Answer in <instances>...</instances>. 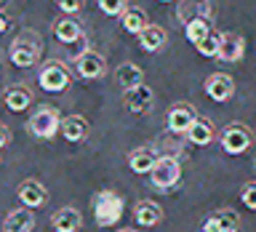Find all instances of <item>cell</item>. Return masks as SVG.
I'll list each match as a JSON object with an SVG mask.
<instances>
[{"instance_id":"obj_4","label":"cell","mask_w":256,"mask_h":232,"mask_svg":"<svg viewBox=\"0 0 256 232\" xmlns=\"http://www.w3.org/2000/svg\"><path fill=\"white\" fill-rule=\"evenodd\" d=\"M62 131V115L56 107H38L30 118V134L38 139H54Z\"/></svg>"},{"instance_id":"obj_30","label":"cell","mask_w":256,"mask_h":232,"mask_svg":"<svg viewBox=\"0 0 256 232\" xmlns=\"http://www.w3.org/2000/svg\"><path fill=\"white\" fill-rule=\"evenodd\" d=\"M56 6H59L64 14H80L86 6V0H56Z\"/></svg>"},{"instance_id":"obj_20","label":"cell","mask_w":256,"mask_h":232,"mask_svg":"<svg viewBox=\"0 0 256 232\" xmlns=\"http://www.w3.org/2000/svg\"><path fill=\"white\" fill-rule=\"evenodd\" d=\"M166 30L160 27V24H147L144 27V32L139 35V46L144 48V51H150V54H155V51H160V48L166 46Z\"/></svg>"},{"instance_id":"obj_26","label":"cell","mask_w":256,"mask_h":232,"mask_svg":"<svg viewBox=\"0 0 256 232\" xmlns=\"http://www.w3.org/2000/svg\"><path fill=\"white\" fill-rule=\"evenodd\" d=\"M219 46H222V32H216V30H211L208 35H203L195 43V48H198V54H203V56H214L219 54Z\"/></svg>"},{"instance_id":"obj_7","label":"cell","mask_w":256,"mask_h":232,"mask_svg":"<svg viewBox=\"0 0 256 232\" xmlns=\"http://www.w3.org/2000/svg\"><path fill=\"white\" fill-rule=\"evenodd\" d=\"M203 91L211 96L214 102H230L232 96H235V80H232L227 72H214V75H208L206 78V83H203Z\"/></svg>"},{"instance_id":"obj_24","label":"cell","mask_w":256,"mask_h":232,"mask_svg":"<svg viewBox=\"0 0 256 232\" xmlns=\"http://www.w3.org/2000/svg\"><path fill=\"white\" fill-rule=\"evenodd\" d=\"M187 139L195 144V147H206V144L214 142V126L203 118H195V123H192V128L187 131Z\"/></svg>"},{"instance_id":"obj_9","label":"cell","mask_w":256,"mask_h":232,"mask_svg":"<svg viewBox=\"0 0 256 232\" xmlns=\"http://www.w3.org/2000/svg\"><path fill=\"white\" fill-rule=\"evenodd\" d=\"M195 118H198L195 107L187 102H179L168 110V128H171L174 134H187L192 128V123H195Z\"/></svg>"},{"instance_id":"obj_19","label":"cell","mask_w":256,"mask_h":232,"mask_svg":"<svg viewBox=\"0 0 256 232\" xmlns=\"http://www.w3.org/2000/svg\"><path fill=\"white\" fill-rule=\"evenodd\" d=\"M155 160H158V155L152 147H139L128 155V168H131L134 174H150L152 166H155Z\"/></svg>"},{"instance_id":"obj_27","label":"cell","mask_w":256,"mask_h":232,"mask_svg":"<svg viewBox=\"0 0 256 232\" xmlns=\"http://www.w3.org/2000/svg\"><path fill=\"white\" fill-rule=\"evenodd\" d=\"M99 3V8H102V14H107V16H120L126 11V0H96Z\"/></svg>"},{"instance_id":"obj_22","label":"cell","mask_w":256,"mask_h":232,"mask_svg":"<svg viewBox=\"0 0 256 232\" xmlns=\"http://www.w3.org/2000/svg\"><path fill=\"white\" fill-rule=\"evenodd\" d=\"M3 99H6V107L11 112H24L32 104V91L27 86H11Z\"/></svg>"},{"instance_id":"obj_18","label":"cell","mask_w":256,"mask_h":232,"mask_svg":"<svg viewBox=\"0 0 256 232\" xmlns=\"http://www.w3.org/2000/svg\"><path fill=\"white\" fill-rule=\"evenodd\" d=\"M120 24H123L126 32H131V35H142L144 27H147V14H144V8L139 6H128L123 14H120Z\"/></svg>"},{"instance_id":"obj_23","label":"cell","mask_w":256,"mask_h":232,"mask_svg":"<svg viewBox=\"0 0 256 232\" xmlns=\"http://www.w3.org/2000/svg\"><path fill=\"white\" fill-rule=\"evenodd\" d=\"M62 134L67 142H83L88 136V123L83 115H67L62 120Z\"/></svg>"},{"instance_id":"obj_12","label":"cell","mask_w":256,"mask_h":232,"mask_svg":"<svg viewBox=\"0 0 256 232\" xmlns=\"http://www.w3.org/2000/svg\"><path fill=\"white\" fill-rule=\"evenodd\" d=\"M243 51H246V40L243 38L235 35V32H222V46H219L216 59L235 64V62L243 59Z\"/></svg>"},{"instance_id":"obj_11","label":"cell","mask_w":256,"mask_h":232,"mask_svg":"<svg viewBox=\"0 0 256 232\" xmlns=\"http://www.w3.org/2000/svg\"><path fill=\"white\" fill-rule=\"evenodd\" d=\"M75 67H78V75L80 78H86V80H99L104 75V70H107V64H104V56L102 54H96V51H88L80 56V59L75 62Z\"/></svg>"},{"instance_id":"obj_10","label":"cell","mask_w":256,"mask_h":232,"mask_svg":"<svg viewBox=\"0 0 256 232\" xmlns=\"http://www.w3.org/2000/svg\"><path fill=\"white\" fill-rule=\"evenodd\" d=\"M16 195H19L22 206H27V208H40L48 203V190L38 179H24L19 184V190H16Z\"/></svg>"},{"instance_id":"obj_29","label":"cell","mask_w":256,"mask_h":232,"mask_svg":"<svg viewBox=\"0 0 256 232\" xmlns=\"http://www.w3.org/2000/svg\"><path fill=\"white\" fill-rule=\"evenodd\" d=\"M86 51H88V40H86V35H83L80 40H75V43H70V46H67V59L78 62Z\"/></svg>"},{"instance_id":"obj_33","label":"cell","mask_w":256,"mask_h":232,"mask_svg":"<svg viewBox=\"0 0 256 232\" xmlns=\"http://www.w3.org/2000/svg\"><path fill=\"white\" fill-rule=\"evenodd\" d=\"M120 232H136V230H120Z\"/></svg>"},{"instance_id":"obj_25","label":"cell","mask_w":256,"mask_h":232,"mask_svg":"<svg viewBox=\"0 0 256 232\" xmlns=\"http://www.w3.org/2000/svg\"><path fill=\"white\" fill-rule=\"evenodd\" d=\"M208 32H211V19H206V16H192L190 22H184V38H187L192 46H195L203 35H208Z\"/></svg>"},{"instance_id":"obj_5","label":"cell","mask_w":256,"mask_h":232,"mask_svg":"<svg viewBox=\"0 0 256 232\" xmlns=\"http://www.w3.org/2000/svg\"><path fill=\"white\" fill-rule=\"evenodd\" d=\"M70 70L64 67L62 62H46L43 64V70H40V75H38V83L43 91L48 94H62V91H67L70 88Z\"/></svg>"},{"instance_id":"obj_1","label":"cell","mask_w":256,"mask_h":232,"mask_svg":"<svg viewBox=\"0 0 256 232\" xmlns=\"http://www.w3.org/2000/svg\"><path fill=\"white\" fill-rule=\"evenodd\" d=\"M8 56H11V62L16 67H32V64H38L43 59V38L35 30H22L14 38Z\"/></svg>"},{"instance_id":"obj_2","label":"cell","mask_w":256,"mask_h":232,"mask_svg":"<svg viewBox=\"0 0 256 232\" xmlns=\"http://www.w3.org/2000/svg\"><path fill=\"white\" fill-rule=\"evenodd\" d=\"M126 214V203L115 190H102L94 195V219L99 227H115Z\"/></svg>"},{"instance_id":"obj_16","label":"cell","mask_w":256,"mask_h":232,"mask_svg":"<svg viewBox=\"0 0 256 232\" xmlns=\"http://www.w3.org/2000/svg\"><path fill=\"white\" fill-rule=\"evenodd\" d=\"M54 35L59 43L70 46V43H75V40L83 38V24H80L75 16H64V19H59L54 24Z\"/></svg>"},{"instance_id":"obj_13","label":"cell","mask_w":256,"mask_h":232,"mask_svg":"<svg viewBox=\"0 0 256 232\" xmlns=\"http://www.w3.org/2000/svg\"><path fill=\"white\" fill-rule=\"evenodd\" d=\"M126 110L134 112V115H142V112H147L152 107V88L150 86H136V88H128L126 91Z\"/></svg>"},{"instance_id":"obj_28","label":"cell","mask_w":256,"mask_h":232,"mask_svg":"<svg viewBox=\"0 0 256 232\" xmlns=\"http://www.w3.org/2000/svg\"><path fill=\"white\" fill-rule=\"evenodd\" d=\"M240 200H243V206H246V208L256 211V182L243 184V190H240Z\"/></svg>"},{"instance_id":"obj_3","label":"cell","mask_w":256,"mask_h":232,"mask_svg":"<svg viewBox=\"0 0 256 232\" xmlns=\"http://www.w3.org/2000/svg\"><path fill=\"white\" fill-rule=\"evenodd\" d=\"M179 179H182V166L174 155H163V158L155 160V166H152V171H150V182L155 190L168 192L179 184Z\"/></svg>"},{"instance_id":"obj_32","label":"cell","mask_w":256,"mask_h":232,"mask_svg":"<svg viewBox=\"0 0 256 232\" xmlns=\"http://www.w3.org/2000/svg\"><path fill=\"white\" fill-rule=\"evenodd\" d=\"M8 24H11V22H8V16H6V14H0V35H3V32L8 30Z\"/></svg>"},{"instance_id":"obj_31","label":"cell","mask_w":256,"mask_h":232,"mask_svg":"<svg viewBox=\"0 0 256 232\" xmlns=\"http://www.w3.org/2000/svg\"><path fill=\"white\" fill-rule=\"evenodd\" d=\"M8 142H11V131H8V128H6L3 123H0V150H3Z\"/></svg>"},{"instance_id":"obj_15","label":"cell","mask_w":256,"mask_h":232,"mask_svg":"<svg viewBox=\"0 0 256 232\" xmlns=\"http://www.w3.org/2000/svg\"><path fill=\"white\" fill-rule=\"evenodd\" d=\"M80 224H83V216H80L78 208H70V206L59 208V211L51 216V227L56 232H78Z\"/></svg>"},{"instance_id":"obj_17","label":"cell","mask_w":256,"mask_h":232,"mask_svg":"<svg viewBox=\"0 0 256 232\" xmlns=\"http://www.w3.org/2000/svg\"><path fill=\"white\" fill-rule=\"evenodd\" d=\"M35 227V216H32V208H16L6 216L3 222V232H32Z\"/></svg>"},{"instance_id":"obj_34","label":"cell","mask_w":256,"mask_h":232,"mask_svg":"<svg viewBox=\"0 0 256 232\" xmlns=\"http://www.w3.org/2000/svg\"><path fill=\"white\" fill-rule=\"evenodd\" d=\"M160 3H171V0H160Z\"/></svg>"},{"instance_id":"obj_6","label":"cell","mask_w":256,"mask_h":232,"mask_svg":"<svg viewBox=\"0 0 256 232\" xmlns=\"http://www.w3.org/2000/svg\"><path fill=\"white\" fill-rule=\"evenodd\" d=\"M219 142H222V150L227 152V155H243V152L251 147L254 134H251V128L243 126V123H232V126L224 128Z\"/></svg>"},{"instance_id":"obj_21","label":"cell","mask_w":256,"mask_h":232,"mask_svg":"<svg viewBox=\"0 0 256 232\" xmlns=\"http://www.w3.org/2000/svg\"><path fill=\"white\" fill-rule=\"evenodd\" d=\"M115 78H118V83L123 86V91H128V88H136V86L144 83V72H142L139 64H134V62L120 64V67L115 70Z\"/></svg>"},{"instance_id":"obj_8","label":"cell","mask_w":256,"mask_h":232,"mask_svg":"<svg viewBox=\"0 0 256 232\" xmlns=\"http://www.w3.org/2000/svg\"><path fill=\"white\" fill-rule=\"evenodd\" d=\"M240 227V216L232 208H219L211 216H206L200 232H238Z\"/></svg>"},{"instance_id":"obj_14","label":"cell","mask_w":256,"mask_h":232,"mask_svg":"<svg viewBox=\"0 0 256 232\" xmlns=\"http://www.w3.org/2000/svg\"><path fill=\"white\" fill-rule=\"evenodd\" d=\"M134 219L139 227H155V224L163 222V208L155 200H139L134 206Z\"/></svg>"}]
</instances>
